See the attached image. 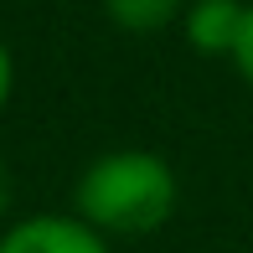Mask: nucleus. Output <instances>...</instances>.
Masks as SVG:
<instances>
[{
  "instance_id": "obj_1",
  "label": "nucleus",
  "mask_w": 253,
  "mask_h": 253,
  "mask_svg": "<svg viewBox=\"0 0 253 253\" xmlns=\"http://www.w3.org/2000/svg\"><path fill=\"white\" fill-rule=\"evenodd\" d=\"M181 181L170 170L166 155L124 145V150L93 155L73 181V207L93 233L114 238H150L155 227H166L176 217Z\"/></svg>"
},
{
  "instance_id": "obj_2",
  "label": "nucleus",
  "mask_w": 253,
  "mask_h": 253,
  "mask_svg": "<svg viewBox=\"0 0 253 253\" xmlns=\"http://www.w3.org/2000/svg\"><path fill=\"white\" fill-rule=\"evenodd\" d=\"M0 253H114V243L78 212H31L0 227Z\"/></svg>"
},
{
  "instance_id": "obj_3",
  "label": "nucleus",
  "mask_w": 253,
  "mask_h": 253,
  "mask_svg": "<svg viewBox=\"0 0 253 253\" xmlns=\"http://www.w3.org/2000/svg\"><path fill=\"white\" fill-rule=\"evenodd\" d=\"M243 16H248L243 0H191L186 16H181V31H186L191 52L227 57V62H233L238 37H243Z\"/></svg>"
},
{
  "instance_id": "obj_4",
  "label": "nucleus",
  "mask_w": 253,
  "mask_h": 253,
  "mask_svg": "<svg viewBox=\"0 0 253 253\" xmlns=\"http://www.w3.org/2000/svg\"><path fill=\"white\" fill-rule=\"evenodd\" d=\"M186 5L191 0H103V16H109V26L129 31V37H155V31L176 26Z\"/></svg>"
},
{
  "instance_id": "obj_5",
  "label": "nucleus",
  "mask_w": 253,
  "mask_h": 253,
  "mask_svg": "<svg viewBox=\"0 0 253 253\" xmlns=\"http://www.w3.org/2000/svg\"><path fill=\"white\" fill-rule=\"evenodd\" d=\"M233 67H238V78H243V83L253 88V0H248V16H243V37H238Z\"/></svg>"
},
{
  "instance_id": "obj_6",
  "label": "nucleus",
  "mask_w": 253,
  "mask_h": 253,
  "mask_svg": "<svg viewBox=\"0 0 253 253\" xmlns=\"http://www.w3.org/2000/svg\"><path fill=\"white\" fill-rule=\"evenodd\" d=\"M10 93H16V57H10V47L0 42V114H5Z\"/></svg>"
}]
</instances>
